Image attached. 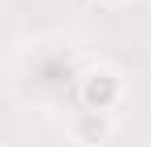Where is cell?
Wrapping results in <instances>:
<instances>
[{"mask_svg":"<svg viewBox=\"0 0 151 147\" xmlns=\"http://www.w3.org/2000/svg\"><path fill=\"white\" fill-rule=\"evenodd\" d=\"M70 131H74V143L98 147V143H106L114 135V122H110V115H98V110H78V119H74Z\"/></svg>","mask_w":151,"mask_h":147,"instance_id":"7a4b0ae2","label":"cell"},{"mask_svg":"<svg viewBox=\"0 0 151 147\" xmlns=\"http://www.w3.org/2000/svg\"><path fill=\"white\" fill-rule=\"evenodd\" d=\"M78 102H82V110L110 115L123 102V78H119V70H110V66L82 70V78H78Z\"/></svg>","mask_w":151,"mask_h":147,"instance_id":"6da1fadb","label":"cell"},{"mask_svg":"<svg viewBox=\"0 0 151 147\" xmlns=\"http://www.w3.org/2000/svg\"><path fill=\"white\" fill-rule=\"evenodd\" d=\"M98 8H123V4H131V0H94Z\"/></svg>","mask_w":151,"mask_h":147,"instance_id":"3957f363","label":"cell"}]
</instances>
